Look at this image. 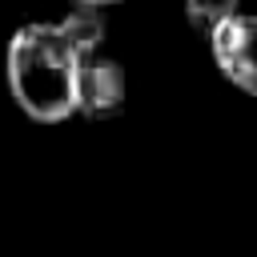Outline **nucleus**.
<instances>
[{
    "label": "nucleus",
    "mask_w": 257,
    "mask_h": 257,
    "mask_svg": "<svg viewBox=\"0 0 257 257\" xmlns=\"http://www.w3.org/2000/svg\"><path fill=\"white\" fill-rule=\"evenodd\" d=\"M128 80L112 56H88L76 64V112L88 120H112L124 112Z\"/></svg>",
    "instance_id": "nucleus-3"
},
{
    "label": "nucleus",
    "mask_w": 257,
    "mask_h": 257,
    "mask_svg": "<svg viewBox=\"0 0 257 257\" xmlns=\"http://www.w3.org/2000/svg\"><path fill=\"white\" fill-rule=\"evenodd\" d=\"M209 52L233 88L257 96V12H237L217 24L209 32Z\"/></svg>",
    "instance_id": "nucleus-2"
},
{
    "label": "nucleus",
    "mask_w": 257,
    "mask_h": 257,
    "mask_svg": "<svg viewBox=\"0 0 257 257\" xmlns=\"http://www.w3.org/2000/svg\"><path fill=\"white\" fill-rule=\"evenodd\" d=\"M108 4H120V0H72V8H108Z\"/></svg>",
    "instance_id": "nucleus-6"
},
{
    "label": "nucleus",
    "mask_w": 257,
    "mask_h": 257,
    "mask_svg": "<svg viewBox=\"0 0 257 257\" xmlns=\"http://www.w3.org/2000/svg\"><path fill=\"white\" fill-rule=\"evenodd\" d=\"M76 52L56 24H24L8 40V88L12 100L40 124H56L76 112Z\"/></svg>",
    "instance_id": "nucleus-1"
},
{
    "label": "nucleus",
    "mask_w": 257,
    "mask_h": 257,
    "mask_svg": "<svg viewBox=\"0 0 257 257\" xmlns=\"http://www.w3.org/2000/svg\"><path fill=\"white\" fill-rule=\"evenodd\" d=\"M56 28L68 40V48L76 52V60L96 56L100 44H104V16H100V8H72Z\"/></svg>",
    "instance_id": "nucleus-4"
},
{
    "label": "nucleus",
    "mask_w": 257,
    "mask_h": 257,
    "mask_svg": "<svg viewBox=\"0 0 257 257\" xmlns=\"http://www.w3.org/2000/svg\"><path fill=\"white\" fill-rule=\"evenodd\" d=\"M241 0H185V20L193 24V32H201L209 40V32L217 24H225L229 16H237Z\"/></svg>",
    "instance_id": "nucleus-5"
}]
</instances>
